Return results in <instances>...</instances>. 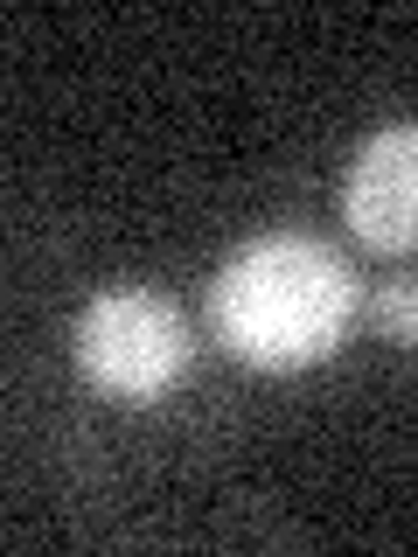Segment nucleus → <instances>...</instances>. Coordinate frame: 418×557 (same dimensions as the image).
<instances>
[{
  "label": "nucleus",
  "instance_id": "1",
  "mask_svg": "<svg viewBox=\"0 0 418 557\" xmlns=\"http://www.w3.org/2000/svg\"><path fill=\"white\" fill-rule=\"evenodd\" d=\"M356 321V272L321 237L266 231L237 244L209 278V335L244 370H307L348 342Z\"/></svg>",
  "mask_w": 418,
  "mask_h": 557
},
{
  "label": "nucleus",
  "instance_id": "2",
  "mask_svg": "<svg viewBox=\"0 0 418 557\" xmlns=\"http://www.w3.org/2000/svg\"><path fill=\"white\" fill-rule=\"evenodd\" d=\"M188 313L153 286H112L98 293L91 307L70 327V362L91 383L98 397H119V405H153L168 397L188 370Z\"/></svg>",
  "mask_w": 418,
  "mask_h": 557
},
{
  "label": "nucleus",
  "instance_id": "3",
  "mask_svg": "<svg viewBox=\"0 0 418 557\" xmlns=\"http://www.w3.org/2000/svg\"><path fill=\"white\" fill-rule=\"evenodd\" d=\"M342 216L370 251H418V119L383 126L342 174Z\"/></svg>",
  "mask_w": 418,
  "mask_h": 557
},
{
  "label": "nucleus",
  "instance_id": "4",
  "mask_svg": "<svg viewBox=\"0 0 418 557\" xmlns=\"http://www.w3.org/2000/svg\"><path fill=\"white\" fill-rule=\"evenodd\" d=\"M370 321H377L383 342L418 348V272L411 278H383V286L370 293Z\"/></svg>",
  "mask_w": 418,
  "mask_h": 557
}]
</instances>
